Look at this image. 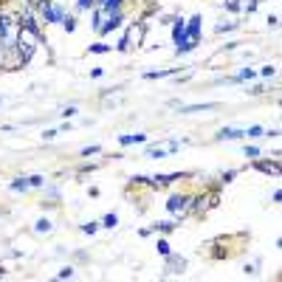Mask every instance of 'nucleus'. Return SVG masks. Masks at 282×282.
<instances>
[{
	"label": "nucleus",
	"mask_w": 282,
	"mask_h": 282,
	"mask_svg": "<svg viewBox=\"0 0 282 282\" xmlns=\"http://www.w3.org/2000/svg\"><path fill=\"white\" fill-rule=\"evenodd\" d=\"M201 28H203V17H201V14H192V17L186 20L184 37L175 43V54H178V57H184V54L195 51V45L201 43Z\"/></svg>",
	"instance_id": "1"
},
{
	"label": "nucleus",
	"mask_w": 282,
	"mask_h": 282,
	"mask_svg": "<svg viewBox=\"0 0 282 282\" xmlns=\"http://www.w3.org/2000/svg\"><path fill=\"white\" fill-rule=\"evenodd\" d=\"M43 48V34L40 31H34V28H23L20 26V31H17V51H20V57H23V62H31L34 60V54Z\"/></svg>",
	"instance_id": "2"
},
{
	"label": "nucleus",
	"mask_w": 282,
	"mask_h": 282,
	"mask_svg": "<svg viewBox=\"0 0 282 282\" xmlns=\"http://www.w3.org/2000/svg\"><path fill=\"white\" fill-rule=\"evenodd\" d=\"M144 34H147V26H144V20H133V23H127V28H124L122 40H119V45H116V51H133V48H139V45H144Z\"/></svg>",
	"instance_id": "3"
},
{
	"label": "nucleus",
	"mask_w": 282,
	"mask_h": 282,
	"mask_svg": "<svg viewBox=\"0 0 282 282\" xmlns=\"http://www.w3.org/2000/svg\"><path fill=\"white\" fill-rule=\"evenodd\" d=\"M34 11H37V17H40V23H45V26H57V23L62 26V20H65V14H68L65 6H60L57 0H43Z\"/></svg>",
	"instance_id": "4"
},
{
	"label": "nucleus",
	"mask_w": 282,
	"mask_h": 282,
	"mask_svg": "<svg viewBox=\"0 0 282 282\" xmlns=\"http://www.w3.org/2000/svg\"><path fill=\"white\" fill-rule=\"evenodd\" d=\"M220 203V195L217 192H203L198 195V198H192V203H189V214H198V217H203L209 209H214Z\"/></svg>",
	"instance_id": "5"
},
{
	"label": "nucleus",
	"mask_w": 282,
	"mask_h": 282,
	"mask_svg": "<svg viewBox=\"0 0 282 282\" xmlns=\"http://www.w3.org/2000/svg\"><path fill=\"white\" fill-rule=\"evenodd\" d=\"M189 203H192V195H172L167 201V212L172 214V220H184L186 214H189Z\"/></svg>",
	"instance_id": "6"
},
{
	"label": "nucleus",
	"mask_w": 282,
	"mask_h": 282,
	"mask_svg": "<svg viewBox=\"0 0 282 282\" xmlns=\"http://www.w3.org/2000/svg\"><path fill=\"white\" fill-rule=\"evenodd\" d=\"M23 65H26V62L20 57L17 45H9V48L0 51V70H20Z\"/></svg>",
	"instance_id": "7"
},
{
	"label": "nucleus",
	"mask_w": 282,
	"mask_h": 282,
	"mask_svg": "<svg viewBox=\"0 0 282 282\" xmlns=\"http://www.w3.org/2000/svg\"><path fill=\"white\" fill-rule=\"evenodd\" d=\"M184 172H169V175H155V178H150V186L152 189H164V186H169L172 181H184Z\"/></svg>",
	"instance_id": "8"
},
{
	"label": "nucleus",
	"mask_w": 282,
	"mask_h": 282,
	"mask_svg": "<svg viewBox=\"0 0 282 282\" xmlns=\"http://www.w3.org/2000/svg\"><path fill=\"white\" fill-rule=\"evenodd\" d=\"M251 79H257V70L254 68H240L234 76H229V85H243V82H251Z\"/></svg>",
	"instance_id": "9"
},
{
	"label": "nucleus",
	"mask_w": 282,
	"mask_h": 282,
	"mask_svg": "<svg viewBox=\"0 0 282 282\" xmlns=\"http://www.w3.org/2000/svg\"><path fill=\"white\" fill-rule=\"evenodd\" d=\"M164 260H167V265H164V271H167V274H181L186 268V260H184V257L169 254V257H164Z\"/></svg>",
	"instance_id": "10"
},
{
	"label": "nucleus",
	"mask_w": 282,
	"mask_h": 282,
	"mask_svg": "<svg viewBox=\"0 0 282 282\" xmlns=\"http://www.w3.org/2000/svg\"><path fill=\"white\" fill-rule=\"evenodd\" d=\"M144 141H147V133H124V136H119V144H122V147L144 144Z\"/></svg>",
	"instance_id": "11"
},
{
	"label": "nucleus",
	"mask_w": 282,
	"mask_h": 282,
	"mask_svg": "<svg viewBox=\"0 0 282 282\" xmlns=\"http://www.w3.org/2000/svg\"><path fill=\"white\" fill-rule=\"evenodd\" d=\"M217 102H209V105H181L178 110L181 113H209V110H217Z\"/></svg>",
	"instance_id": "12"
},
{
	"label": "nucleus",
	"mask_w": 282,
	"mask_h": 282,
	"mask_svg": "<svg viewBox=\"0 0 282 282\" xmlns=\"http://www.w3.org/2000/svg\"><path fill=\"white\" fill-rule=\"evenodd\" d=\"M254 169H260V172H265V175H280V161H260L257 158L254 161Z\"/></svg>",
	"instance_id": "13"
},
{
	"label": "nucleus",
	"mask_w": 282,
	"mask_h": 282,
	"mask_svg": "<svg viewBox=\"0 0 282 282\" xmlns=\"http://www.w3.org/2000/svg\"><path fill=\"white\" fill-rule=\"evenodd\" d=\"M31 231H34L37 237H43V234H45V237H48V234H51V231H54V223L48 220V217H40V220L34 223V229H31Z\"/></svg>",
	"instance_id": "14"
},
{
	"label": "nucleus",
	"mask_w": 282,
	"mask_h": 282,
	"mask_svg": "<svg viewBox=\"0 0 282 282\" xmlns=\"http://www.w3.org/2000/svg\"><path fill=\"white\" fill-rule=\"evenodd\" d=\"M181 68H167V70H147L144 79H167V76H178Z\"/></svg>",
	"instance_id": "15"
},
{
	"label": "nucleus",
	"mask_w": 282,
	"mask_h": 282,
	"mask_svg": "<svg viewBox=\"0 0 282 282\" xmlns=\"http://www.w3.org/2000/svg\"><path fill=\"white\" fill-rule=\"evenodd\" d=\"M257 6H260V0H237V14H254Z\"/></svg>",
	"instance_id": "16"
},
{
	"label": "nucleus",
	"mask_w": 282,
	"mask_h": 282,
	"mask_svg": "<svg viewBox=\"0 0 282 282\" xmlns=\"http://www.w3.org/2000/svg\"><path fill=\"white\" fill-rule=\"evenodd\" d=\"M217 139L226 141V139H246V130H234V127H223V130H217Z\"/></svg>",
	"instance_id": "17"
},
{
	"label": "nucleus",
	"mask_w": 282,
	"mask_h": 282,
	"mask_svg": "<svg viewBox=\"0 0 282 282\" xmlns=\"http://www.w3.org/2000/svg\"><path fill=\"white\" fill-rule=\"evenodd\" d=\"M184 28H186V20L184 17H175L172 20V43H178L184 37Z\"/></svg>",
	"instance_id": "18"
},
{
	"label": "nucleus",
	"mask_w": 282,
	"mask_h": 282,
	"mask_svg": "<svg viewBox=\"0 0 282 282\" xmlns=\"http://www.w3.org/2000/svg\"><path fill=\"white\" fill-rule=\"evenodd\" d=\"M9 189H11V192H28L31 184H28V178H14V181L9 184Z\"/></svg>",
	"instance_id": "19"
},
{
	"label": "nucleus",
	"mask_w": 282,
	"mask_h": 282,
	"mask_svg": "<svg viewBox=\"0 0 282 282\" xmlns=\"http://www.w3.org/2000/svg\"><path fill=\"white\" fill-rule=\"evenodd\" d=\"M152 231H161V234H169V231H175V220H158L152 226Z\"/></svg>",
	"instance_id": "20"
},
{
	"label": "nucleus",
	"mask_w": 282,
	"mask_h": 282,
	"mask_svg": "<svg viewBox=\"0 0 282 282\" xmlns=\"http://www.w3.org/2000/svg\"><path fill=\"white\" fill-rule=\"evenodd\" d=\"M237 28V23L234 20H223V23H217L214 26V34H226V31H234Z\"/></svg>",
	"instance_id": "21"
},
{
	"label": "nucleus",
	"mask_w": 282,
	"mask_h": 282,
	"mask_svg": "<svg viewBox=\"0 0 282 282\" xmlns=\"http://www.w3.org/2000/svg\"><path fill=\"white\" fill-rule=\"evenodd\" d=\"M93 6H96V0H76L73 11H76V14H82V11H90Z\"/></svg>",
	"instance_id": "22"
},
{
	"label": "nucleus",
	"mask_w": 282,
	"mask_h": 282,
	"mask_svg": "<svg viewBox=\"0 0 282 282\" xmlns=\"http://www.w3.org/2000/svg\"><path fill=\"white\" fill-rule=\"evenodd\" d=\"M62 28H65L68 34H73V31H76V14H65V20H62Z\"/></svg>",
	"instance_id": "23"
},
{
	"label": "nucleus",
	"mask_w": 282,
	"mask_h": 282,
	"mask_svg": "<svg viewBox=\"0 0 282 282\" xmlns=\"http://www.w3.org/2000/svg\"><path fill=\"white\" fill-rule=\"evenodd\" d=\"M257 76H263V79H271V76H277V65H263V68L257 70Z\"/></svg>",
	"instance_id": "24"
},
{
	"label": "nucleus",
	"mask_w": 282,
	"mask_h": 282,
	"mask_svg": "<svg viewBox=\"0 0 282 282\" xmlns=\"http://www.w3.org/2000/svg\"><path fill=\"white\" fill-rule=\"evenodd\" d=\"M99 226H105V229H116V226H119V217L110 212V214H105V217H102V223H99Z\"/></svg>",
	"instance_id": "25"
},
{
	"label": "nucleus",
	"mask_w": 282,
	"mask_h": 282,
	"mask_svg": "<svg viewBox=\"0 0 282 282\" xmlns=\"http://www.w3.org/2000/svg\"><path fill=\"white\" fill-rule=\"evenodd\" d=\"M79 155H85V158H90V155H102V147L99 144H90V147H82Z\"/></svg>",
	"instance_id": "26"
},
{
	"label": "nucleus",
	"mask_w": 282,
	"mask_h": 282,
	"mask_svg": "<svg viewBox=\"0 0 282 282\" xmlns=\"http://www.w3.org/2000/svg\"><path fill=\"white\" fill-rule=\"evenodd\" d=\"M155 248H158V254H161V257H169V254H172V248H169V243H167V240H164V237H158V243H155Z\"/></svg>",
	"instance_id": "27"
},
{
	"label": "nucleus",
	"mask_w": 282,
	"mask_h": 282,
	"mask_svg": "<svg viewBox=\"0 0 282 282\" xmlns=\"http://www.w3.org/2000/svg\"><path fill=\"white\" fill-rule=\"evenodd\" d=\"M88 51L90 54H110V45L107 43H93V45H88Z\"/></svg>",
	"instance_id": "28"
},
{
	"label": "nucleus",
	"mask_w": 282,
	"mask_h": 282,
	"mask_svg": "<svg viewBox=\"0 0 282 282\" xmlns=\"http://www.w3.org/2000/svg\"><path fill=\"white\" fill-rule=\"evenodd\" d=\"M73 274H76V268H73V265H65V268H60V271H57V280H70Z\"/></svg>",
	"instance_id": "29"
},
{
	"label": "nucleus",
	"mask_w": 282,
	"mask_h": 282,
	"mask_svg": "<svg viewBox=\"0 0 282 282\" xmlns=\"http://www.w3.org/2000/svg\"><path fill=\"white\" fill-rule=\"evenodd\" d=\"M99 231V223L90 220V223H82V234H96Z\"/></svg>",
	"instance_id": "30"
},
{
	"label": "nucleus",
	"mask_w": 282,
	"mask_h": 282,
	"mask_svg": "<svg viewBox=\"0 0 282 282\" xmlns=\"http://www.w3.org/2000/svg\"><path fill=\"white\" fill-rule=\"evenodd\" d=\"M246 136H248V139H260V136H265V130L260 127V124H254V127H248V130H246Z\"/></svg>",
	"instance_id": "31"
},
{
	"label": "nucleus",
	"mask_w": 282,
	"mask_h": 282,
	"mask_svg": "<svg viewBox=\"0 0 282 282\" xmlns=\"http://www.w3.org/2000/svg\"><path fill=\"white\" fill-rule=\"evenodd\" d=\"M76 113H79V110H76V105H68V107H62V119H65V122H68V119H70V116H76Z\"/></svg>",
	"instance_id": "32"
},
{
	"label": "nucleus",
	"mask_w": 282,
	"mask_h": 282,
	"mask_svg": "<svg viewBox=\"0 0 282 282\" xmlns=\"http://www.w3.org/2000/svg\"><path fill=\"white\" fill-rule=\"evenodd\" d=\"M28 184L34 186V189H43V186H45V178L43 175H31V178H28Z\"/></svg>",
	"instance_id": "33"
},
{
	"label": "nucleus",
	"mask_w": 282,
	"mask_h": 282,
	"mask_svg": "<svg viewBox=\"0 0 282 282\" xmlns=\"http://www.w3.org/2000/svg\"><path fill=\"white\" fill-rule=\"evenodd\" d=\"M243 152H246V158H251V161H257V158H260V147H246Z\"/></svg>",
	"instance_id": "34"
},
{
	"label": "nucleus",
	"mask_w": 282,
	"mask_h": 282,
	"mask_svg": "<svg viewBox=\"0 0 282 282\" xmlns=\"http://www.w3.org/2000/svg\"><path fill=\"white\" fill-rule=\"evenodd\" d=\"M57 136H60V130H57V127H51V130H45V133H43V139H45V141L57 139Z\"/></svg>",
	"instance_id": "35"
},
{
	"label": "nucleus",
	"mask_w": 282,
	"mask_h": 282,
	"mask_svg": "<svg viewBox=\"0 0 282 282\" xmlns=\"http://www.w3.org/2000/svg\"><path fill=\"white\" fill-rule=\"evenodd\" d=\"M234 175H237V169H229V172H223V175H220V178H223V184H229Z\"/></svg>",
	"instance_id": "36"
},
{
	"label": "nucleus",
	"mask_w": 282,
	"mask_h": 282,
	"mask_svg": "<svg viewBox=\"0 0 282 282\" xmlns=\"http://www.w3.org/2000/svg\"><path fill=\"white\" fill-rule=\"evenodd\" d=\"M45 195H48L51 201H60V189H57V186H51V189H48V192H45Z\"/></svg>",
	"instance_id": "37"
},
{
	"label": "nucleus",
	"mask_w": 282,
	"mask_h": 282,
	"mask_svg": "<svg viewBox=\"0 0 282 282\" xmlns=\"http://www.w3.org/2000/svg\"><path fill=\"white\" fill-rule=\"evenodd\" d=\"M280 26V17L277 14H268V28H277Z\"/></svg>",
	"instance_id": "38"
},
{
	"label": "nucleus",
	"mask_w": 282,
	"mask_h": 282,
	"mask_svg": "<svg viewBox=\"0 0 282 282\" xmlns=\"http://www.w3.org/2000/svg\"><path fill=\"white\" fill-rule=\"evenodd\" d=\"M99 76H105V68H93L90 70V79H99Z\"/></svg>",
	"instance_id": "39"
},
{
	"label": "nucleus",
	"mask_w": 282,
	"mask_h": 282,
	"mask_svg": "<svg viewBox=\"0 0 282 282\" xmlns=\"http://www.w3.org/2000/svg\"><path fill=\"white\" fill-rule=\"evenodd\" d=\"M0 102H3V99H0Z\"/></svg>",
	"instance_id": "40"
}]
</instances>
